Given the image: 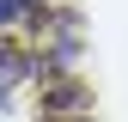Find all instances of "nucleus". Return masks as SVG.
<instances>
[{"label":"nucleus","mask_w":128,"mask_h":122,"mask_svg":"<svg viewBox=\"0 0 128 122\" xmlns=\"http://www.w3.org/2000/svg\"><path fill=\"white\" fill-rule=\"evenodd\" d=\"M30 6H37V0H30Z\"/></svg>","instance_id":"obj_5"},{"label":"nucleus","mask_w":128,"mask_h":122,"mask_svg":"<svg viewBox=\"0 0 128 122\" xmlns=\"http://www.w3.org/2000/svg\"><path fill=\"white\" fill-rule=\"evenodd\" d=\"M30 61H37V55H30V43H18L12 30H0V86H6V80H24Z\"/></svg>","instance_id":"obj_2"},{"label":"nucleus","mask_w":128,"mask_h":122,"mask_svg":"<svg viewBox=\"0 0 128 122\" xmlns=\"http://www.w3.org/2000/svg\"><path fill=\"white\" fill-rule=\"evenodd\" d=\"M37 122H67V116H92V86L79 73H55V80H37Z\"/></svg>","instance_id":"obj_1"},{"label":"nucleus","mask_w":128,"mask_h":122,"mask_svg":"<svg viewBox=\"0 0 128 122\" xmlns=\"http://www.w3.org/2000/svg\"><path fill=\"white\" fill-rule=\"evenodd\" d=\"M0 98H6V86H0Z\"/></svg>","instance_id":"obj_4"},{"label":"nucleus","mask_w":128,"mask_h":122,"mask_svg":"<svg viewBox=\"0 0 128 122\" xmlns=\"http://www.w3.org/2000/svg\"><path fill=\"white\" fill-rule=\"evenodd\" d=\"M24 18H30V0H0V30H12Z\"/></svg>","instance_id":"obj_3"}]
</instances>
